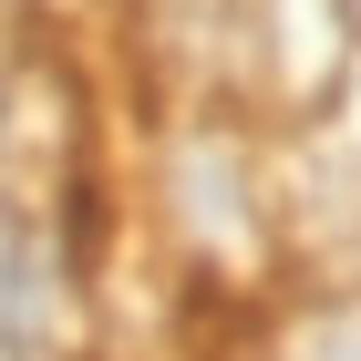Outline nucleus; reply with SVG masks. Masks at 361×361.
<instances>
[{
    "mask_svg": "<svg viewBox=\"0 0 361 361\" xmlns=\"http://www.w3.org/2000/svg\"><path fill=\"white\" fill-rule=\"evenodd\" d=\"M124 238L186 300L269 320L289 300V207H279V124L248 104H145L124 124Z\"/></svg>",
    "mask_w": 361,
    "mask_h": 361,
    "instance_id": "obj_1",
    "label": "nucleus"
},
{
    "mask_svg": "<svg viewBox=\"0 0 361 361\" xmlns=\"http://www.w3.org/2000/svg\"><path fill=\"white\" fill-rule=\"evenodd\" d=\"M227 93L279 135L361 114V0H238Z\"/></svg>",
    "mask_w": 361,
    "mask_h": 361,
    "instance_id": "obj_3",
    "label": "nucleus"
},
{
    "mask_svg": "<svg viewBox=\"0 0 361 361\" xmlns=\"http://www.w3.org/2000/svg\"><path fill=\"white\" fill-rule=\"evenodd\" d=\"M258 361H361V289H289Z\"/></svg>",
    "mask_w": 361,
    "mask_h": 361,
    "instance_id": "obj_4",
    "label": "nucleus"
},
{
    "mask_svg": "<svg viewBox=\"0 0 361 361\" xmlns=\"http://www.w3.org/2000/svg\"><path fill=\"white\" fill-rule=\"evenodd\" d=\"M73 31L83 21L52 0H0V207L21 217H62L124 186V135Z\"/></svg>",
    "mask_w": 361,
    "mask_h": 361,
    "instance_id": "obj_2",
    "label": "nucleus"
}]
</instances>
